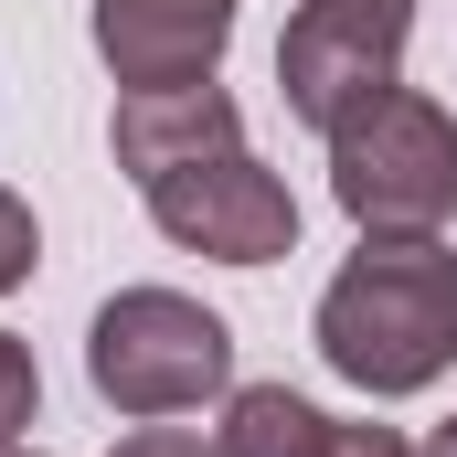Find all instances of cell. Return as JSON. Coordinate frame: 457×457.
<instances>
[{"label": "cell", "instance_id": "12", "mask_svg": "<svg viewBox=\"0 0 457 457\" xmlns=\"http://www.w3.org/2000/svg\"><path fill=\"white\" fill-rule=\"evenodd\" d=\"M0 457H32V447H0Z\"/></svg>", "mask_w": 457, "mask_h": 457}, {"label": "cell", "instance_id": "9", "mask_svg": "<svg viewBox=\"0 0 457 457\" xmlns=\"http://www.w3.org/2000/svg\"><path fill=\"white\" fill-rule=\"evenodd\" d=\"M32 255H43L32 203H21V192H0V287H21V277H32Z\"/></svg>", "mask_w": 457, "mask_h": 457}, {"label": "cell", "instance_id": "11", "mask_svg": "<svg viewBox=\"0 0 457 457\" xmlns=\"http://www.w3.org/2000/svg\"><path fill=\"white\" fill-rule=\"evenodd\" d=\"M436 457H457V415H447V426H436Z\"/></svg>", "mask_w": 457, "mask_h": 457}, {"label": "cell", "instance_id": "5", "mask_svg": "<svg viewBox=\"0 0 457 457\" xmlns=\"http://www.w3.org/2000/svg\"><path fill=\"white\" fill-rule=\"evenodd\" d=\"M404 32H415V0H298L287 32H277V96H287V117H309L330 138L351 107H372L404 75Z\"/></svg>", "mask_w": 457, "mask_h": 457}, {"label": "cell", "instance_id": "7", "mask_svg": "<svg viewBox=\"0 0 457 457\" xmlns=\"http://www.w3.org/2000/svg\"><path fill=\"white\" fill-rule=\"evenodd\" d=\"M224 457H415L394 426H341V415H320L309 394H287V383H245L224 404Z\"/></svg>", "mask_w": 457, "mask_h": 457}, {"label": "cell", "instance_id": "8", "mask_svg": "<svg viewBox=\"0 0 457 457\" xmlns=\"http://www.w3.org/2000/svg\"><path fill=\"white\" fill-rule=\"evenodd\" d=\"M32 404H43V372H32V341H11L0 330V447L32 426Z\"/></svg>", "mask_w": 457, "mask_h": 457}, {"label": "cell", "instance_id": "3", "mask_svg": "<svg viewBox=\"0 0 457 457\" xmlns=\"http://www.w3.org/2000/svg\"><path fill=\"white\" fill-rule=\"evenodd\" d=\"M330 192L361 234H436L457 213V128L436 96L383 86L330 128Z\"/></svg>", "mask_w": 457, "mask_h": 457}, {"label": "cell", "instance_id": "2", "mask_svg": "<svg viewBox=\"0 0 457 457\" xmlns=\"http://www.w3.org/2000/svg\"><path fill=\"white\" fill-rule=\"evenodd\" d=\"M320 361L361 394H426L457 361V255L436 234H361L330 298H320Z\"/></svg>", "mask_w": 457, "mask_h": 457}, {"label": "cell", "instance_id": "1", "mask_svg": "<svg viewBox=\"0 0 457 457\" xmlns=\"http://www.w3.org/2000/svg\"><path fill=\"white\" fill-rule=\"evenodd\" d=\"M117 170L138 181L149 224L224 266H277L298 245V192L245 149V117L224 86H160L117 96Z\"/></svg>", "mask_w": 457, "mask_h": 457}, {"label": "cell", "instance_id": "6", "mask_svg": "<svg viewBox=\"0 0 457 457\" xmlns=\"http://www.w3.org/2000/svg\"><path fill=\"white\" fill-rule=\"evenodd\" d=\"M224 43H234V0H96V54L128 96L213 86Z\"/></svg>", "mask_w": 457, "mask_h": 457}, {"label": "cell", "instance_id": "4", "mask_svg": "<svg viewBox=\"0 0 457 457\" xmlns=\"http://www.w3.org/2000/svg\"><path fill=\"white\" fill-rule=\"evenodd\" d=\"M86 372H96V394L117 415L160 426V415H192L234 383V330L181 287H128L86 330Z\"/></svg>", "mask_w": 457, "mask_h": 457}, {"label": "cell", "instance_id": "10", "mask_svg": "<svg viewBox=\"0 0 457 457\" xmlns=\"http://www.w3.org/2000/svg\"><path fill=\"white\" fill-rule=\"evenodd\" d=\"M107 457H224V447H203V436H181V426H138V436H117Z\"/></svg>", "mask_w": 457, "mask_h": 457}]
</instances>
